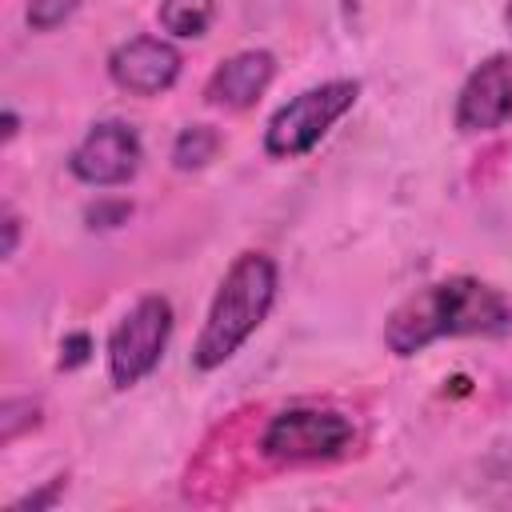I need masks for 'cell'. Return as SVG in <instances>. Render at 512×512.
Listing matches in <instances>:
<instances>
[{
	"label": "cell",
	"mask_w": 512,
	"mask_h": 512,
	"mask_svg": "<svg viewBox=\"0 0 512 512\" xmlns=\"http://www.w3.org/2000/svg\"><path fill=\"white\" fill-rule=\"evenodd\" d=\"M512 300L476 280L444 276L404 296L384 320V348L392 356H416L444 336H508Z\"/></svg>",
	"instance_id": "1"
},
{
	"label": "cell",
	"mask_w": 512,
	"mask_h": 512,
	"mask_svg": "<svg viewBox=\"0 0 512 512\" xmlns=\"http://www.w3.org/2000/svg\"><path fill=\"white\" fill-rule=\"evenodd\" d=\"M276 288H280L276 260L268 252H240L208 304L204 328L192 344V368L196 372L224 368L248 344V336L268 320L276 304Z\"/></svg>",
	"instance_id": "2"
},
{
	"label": "cell",
	"mask_w": 512,
	"mask_h": 512,
	"mask_svg": "<svg viewBox=\"0 0 512 512\" xmlns=\"http://www.w3.org/2000/svg\"><path fill=\"white\" fill-rule=\"evenodd\" d=\"M356 96H360V80H344V76L296 92L288 104H280L272 112V120L264 128V152L272 160L308 156L332 132V124L356 104Z\"/></svg>",
	"instance_id": "3"
},
{
	"label": "cell",
	"mask_w": 512,
	"mask_h": 512,
	"mask_svg": "<svg viewBox=\"0 0 512 512\" xmlns=\"http://www.w3.org/2000/svg\"><path fill=\"white\" fill-rule=\"evenodd\" d=\"M356 424L336 408L296 404L276 412L260 432V456L272 464H320L352 448Z\"/></svg>",
	"instance_id": "4"
},
{
	"label": "cell",
	"mask_w": 512,
	"mask_h": 512,
	"mask_svg": "<svg viewBox=\"0 0 512 512\" xmlns=\"http://www.w3.org/2000/svg\"><path fill=\"white\" fill-rule=\"evenodd\" d=\"M168 336H172V304H168V296H160V292L140 296L116 320V328L108 332V344H104L112 388L128 392L144 376H152L160 356H164V348H168Z\"/></svg>",
	"instance_id": "5"
},
{
	"label": "cell",
	"mask_w": 512,
	"mask_h": 512,
	"mask_svg": "<svg viewBox=\"0 0 512 512\" xmlns=\"http://www.w3.org/2000/svg\"><path fill=\"white\" fill-rule=\"evenodd\" d=\"M144 144L124 120H96L68 156V172L88 188H120L140 172Z\"/></svg>",
	"instance_id": "6"
},
{
	"label": "cell",
	"mask_w": 512,
	"mask_h": 512,
	"mask_svg": "<svg viewBox=\"0 0 512 512\" xmlns=\"http://www.w3.org/2000/svg\"><path fill=\"white\" fill-rule=\"evenodd\" d=\"M512 120V56L496 52L468 72L456 96V128L464 136L500 132Z\"/></svg>",
	"instance_id": "7"
},
{
	"label": "cell",
	"mask_w": 512,
	"mask_h": 512,
	"mask_svg": "<svg viewBox=\"0 0 512 512\" xmlns=\"http://www.w3.org/2000/svg\"><path fill=\"white\" fill-rule=\"evenodd\" d=\"M184 56L164 36H132L108 52V76L128 96H160L180 80Z\"/></svg>",
	"instance_id": "8"
},
{
	"label": "cell",
	"mask_w": 512,
	"mask_h": 512,
	"mask_svg": "<svg viewBox=\"0 0 512 512\" xmlns=\"http://www.w3.org/2000/svg\"><path fill=\"white\" fill-rule=\"evenodd\" d=\"M272 80H276V56L268 48H244L212 68L204 84V100L224 112H244L268 92Z\"/></svg>",
	"instance_id": "9"
},
{
	"label": "cell",
	"mask_w": 512,
	"mask_h": 512,
	"mask_svg": "<svg viewBox=\"0 0 512 512\" xmlns=\"http://www.w3.org/2000/svg\"><path fill=\"white\" fill-rule=\"evenodd\" d=\"M156 20L176 40H200L216 20V0H160Z\"/></svg>",
	"instance_id": "10"
},
{
	"label": "cell",
	"mask_w": 512,
	"mask_h": 512,
	"mask_svg": "<svg viewBox=\"0 0 512 512\" xmlns=\"http://www.w3.org/2000/svg\"><path fill=\"white\" fill-rule=\"evenodd\" d=\"M220 152V132L212 124H188L172 140V168L176 172H200L216 160Z\"/></svg>",
	"instance_id": "11"
},
{
	"label": "cell",
	"mask_w": 512,
	"mask_h": 512,
	"mask_svg": "<svg viewBox=\"0 0 512 512\" xmlns=\"http://www.w3.org/2000/svg\"><path fill=\"white\" fill-rule=\"evenodd\" d=\"M40 424V404L32 396H12L0 404V444L8 448L12 440H20L24 432H32Z\"/></svg>",
	"instance_id": "12"
},
{
	"label": "cell",
	"mask_w": 512,
	"mask_h": 512,
	"mask_svg": "<svg viewBox=\"0 0 512 512\" xmlns=\"http://www.w3.org/2000/svg\"><path fill=\"white\" fill-rule=\"evenodd\" d=\"M80 0H28L24 4V24L32 32H56L60 24H68L76 16Z\"/></svg>",
	"instance_id": "13"
},
{
	"label": "cell",
	"mask_w": 512,
	"mask_h": 512,
	"mask_svg": "<svg viewBox=\"0 0 512 512\" xmlns=\"http://www.w3.org/2000/svg\"><path fill=\"white\" fill-rule=\"evenodd\" d=\"M64 488H68V476H52L48 484H40V488L16 496L8 508H12V512H44V508H52V504L64 496Z\"/></svg>",
	"instance_id": "14"
},
{
	"label": "cell",
	"mask_w": 512,
	"mask_h": 512,
	"mask_svg": "<svg viewBox=\"0 0 512 512\" xmlns=\"http://www.w3.org/2000/svg\"><path fill=\"white\" fill-rule=\"evenodd\" d=\"M128 216H132V204H128V200H96V204H88L84 224H88V228L108 232V228L128 224Z\"/></svg>",
	"instance_id": "15"
},
{
	"label": "cell",
	"mask_w": 512,
	"mask_h": 512,
	"mask_svg": "<svg viewBox=\"0 0 512 512\" xmlns=\"http://www.w3.org/2000/svg\"><path fill=\"white\" fill-rule=\"evenodd\" d=\"M92 360V336L88 332H72V336H64L60 340V368L64 372H72V368H80V364H88Z\"/></svg>",
	"instance_id": "16"
},
{
	"label": "cell",
	"mask_w": 512,
	"mask_h": 512,
	"mask_svg": "<svg viewBox=\"0 0 512 512\" xmlns=\"http://www.w3.org/2000/svg\"><path fill=\"white\" fill-rule=\"evenodd\" d=\"M0 228H4V248H0V256H4V260H12V256H16V244H20V216L8 208Z\"/></svg>",
	"instance_id": "17"
},
{
	"label": "cell",
	"mask_w": 512,
	"mask_h": 512,
	"mask_svg": "<svg viewBox=\"0 0 512 512\" xmlns=\"http://www.w3.org/2000/svg\"><path fill=\"white\" fill-rule=\"evenodd\" d=\"M16 132H20V116L12 108H4V140H16Z\"/></svg>",
	"instance_id": "18"
},
{
	"label": "cell",
	"mask_w": 512,
	"mask_h": 512,
	"mask_svg": "<svg viewBox=\"0 0 512 512\" xmlns=\"http://www.w3.org/2000/svg\"><path fill=\"white\" fill-rule=\"evenodd\" d=\"M504 24H508V32H512V0L504 4Z\"/></svg>",
	"instance_id": "19"
}]
</instances>
